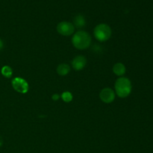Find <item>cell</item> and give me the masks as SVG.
Listing matches in <instances>:
<instances>
[{
    "instance_id": "cell-1",
    "label": "cell",
    "mask_w": 153,
    "mask_h": 153,
    "mask_svg": "<svg viewBox=\"0 0 153 153\" xmlns=\"http://www.w3.org/2000/svg\"><path fill=\"white\" fill-rule=\"evenodd\" d=\"M72 43L77 49L84 50L91 46V37L85 31H78L72 37Z\"/></svg>"
},
{
    "instance_id": "cell-2",
    "label": "cell",
    "mask_w": 153,
    "mask_h": 153,
    "mask_svg": "<svg viewBox=\"0 0 153 153\" xmlns=\"http://www.w3.org/2000/svg\"><path fill=\"white\" fill-rule=\"evenodd\" d=\"M115 94L120 98L128 97L131 92V81L126 77H120L116 80L114 85Z\"/></svg>"
},
{
    "instance_id": "cell-3",
    "label": "cell",
    "mask_w": 153,
    "mask_h": 153,
    "mask_svg": "<svg viewBox=\"0 0 153 153\" xmlns=\"http://www.w3.org/2000/svg\"><path fill=\"white\" fill-rule=\"evenodd\" d=\"M95 38L100 42H105L111 38L112 31L111 27L105 23H100L95 27L94 31Z\"/></svg>"
},
{
    "instance_id": "cell-4",
    "label": "cell",
    "mask_w": 153,
    "mask_h": 153,
    "mask_svg": "<svg viewBox=\"0 0 153 153\" xmlns=\"http://www.w3.org/2000/svg\"><path fill=\"white\" fill-rule=\"evenodd\" d=\"M12 87L16 92L19 94H26L29 89V85L25 79L19 77H16L12 79Z\"/></svg>"
},
{
    "instance_id": "cell-5",
    "label": "cell",
    "mask_w": 153,
    "mask_h": 153,
    "mask_svg": "<svg viewBox=\"0 0 153 153\" xmlns=\"http://www.w3.org/2000/svg\"><path fill=\"white\" fill-rule=\"evenodd\" d=\"M57 31L61 35L70 36L74 33L75 26L71 22L63 21V22H59L57 25Z\"/></svg>"
},
{
    "instance_id": "cell-6",
    "label": "cell",
    "mask_w": 153,
    "mask_h": 153,
    "mask_svg": "<svg viewBox=\"0 0 153 153\" xmlns=\"http://www.w3.org/2000/svg\"><path fill=\"white\" fill-rule=\"evenodd\" d=\"M115 94L114 91L110 88H103L100 93V98L104 103L108 104L111 103L115 100Z\"/></svg>"
},
{
    "instance_id": "cell-7",
    "label": "cell",
    "mask_w": 153,
    "mask_h": 153,
    "mask_svg": "<svg viewBox=\"0 0 153 153\" xmlns=\"http://www.w3.org/2000/svg\"><path fill=\"white\" fill-rule=\"evenodd\" d=\"M87 64V59L83 55H78L72 61V67L76 71L83 70Z\"/></svg>"
},
{
    "instance_id": "cell-8",
    "label": "cell",
    "mask_w": 153,
    "mask_h": 153,
    "mask_svg": "<svg viewBox=\"0 0 153 153\" xmlns=\"http://www.w3.org/2000/svg\"><path fill=\"white\" fill-rule=\"evenodd\" d=\"M113 73L119 77H122L126 73V67L123 63H116L113 66Z\"/></svg>"
},
{
    "instance_id": "cell-9",
    "label": "cell",
    "mask_w": 153,
    "mask_h": 153,
    "mask_svg": "<svg viewBox=\"0 0 153 153\" xmlns=\"http://www.w3.org/2000/svg\"><path fill=\"white\" fill-rule=\"evenodd\" d=\"M86 25V21H85V17L82 15L79 14L75 16L73 19V25L75 28H82Z\"/></svg>"
},
{
    "instance_id": "cell-10",
    "label": "cell",
    "mask_w": 153,
    "mask_h": 153,
    "mask_svg": "<svg viewBox=\"0 0 153 153\" xmlns=\"http://www.w3.org/2000/svg\"><path fill=\"white\" fill-rule=\"evenodd\" d=\"M56 71L59 76H67L70 72V67L67 64H61L58 66Z\"/></svg>"
},
{
    "instance_id": "cell-11",
    "label": "cell",
    "mask_w": 153,
    "mask_h": 153,
    "mask_svg": "<svg viewBox=\"0 0 153 153\" xmlns=\"http://www.w3.org/2000/svg\"><path fill=\"white\" fill-rule=\"evenodd\" d=\"M1 74H2V76L6 78H10L11 77L12 74H13L12 69L10 68L9 66H4V67L1 68Z\"/></svg>"
},
{
    "instance_id": "cell-12",
    "label": "cell",
    "mask_w": 153,
    "mask_h": 153,
    "mask_svg": "<svg viewBox=\"0 0 153 153\" xmlns=\"http://www.w3.org/2000/svg\"><path fill=\"white\" fill-rule=\"evenodd\" d=\"M61 99L64 102H70L73 99V94L69 91H65L61 94Z\"/></svg>"
},
{
    "instance_id": "cell-13",
    "label": "cell",
    "mask_w": 153,
    "mask_h": 153,
    "mask_svg": "<svg viewBox=\"0 0 153 153\" xmlns=\"http://www.w3.org/2000/svg\"><path fill=\"white\" fill-rule=\"evenodd\" d=\"M59 97H59V95H58V94H53V95H52V99L54 100V101H57V100L59 99Z\"/></svg>"
},
{
    "instance_id": "cell-14",
    "label": "cell",
    "mask_w": 153,
    "mask_h": 153,
    "mask_svg": "<svg viewBox=\"0 0 153 153\" xmlns=\"http://www.w3.org/2000/svg\"><path fill=\"white\" fill-rule=\"evenodd\" d=\"M3 46H4V43H3L2 40H1V39H0V50H1V49H2Z\"/></svg>"
}]
</instances>
